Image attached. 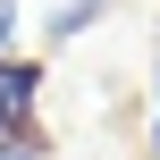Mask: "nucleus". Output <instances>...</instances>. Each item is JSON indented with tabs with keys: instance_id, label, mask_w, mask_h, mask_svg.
I'll list each match as a JSON object with an SVG mask.
<instances>
[{
	"instance_id": "obj_1",
	"label": "nucleus",
	"mask_w": 160,
	"mask_h": 160,
	"mask_svg": "<svg viewBox=\"0 0 160 160\" xmlns=\"http://www.w3.org/2000/svg\"><path fill=\"white\" fill-rule=\"evenodd\" d=\"M42 101V59H0V135H25Z\"/></svg>"
},
{
	"instance_id": "obj_2",
	"label": "nucleus",
	"mask_w": 160,
	"mask_h": 160,
	"mask_svg": "<svg viewBox=\"0 0 160 160\" xmlns=\"http://www.w3.org/2000/svg\"><path fill=\"white\" fill-rule=\"evenodd\" d=\"M101 8H110V0H59V8L42 17V34H51V42H84V34L101 25Z\"/></svg>"
},
{
	"instance_id": "obj_3",
	"label": "nucleus",
	"mask_w": 160,
	"mask_h": 160,
	"mask_svg": "<svg viewBox=\"0 0 160 160\" xmlns=\"http://www.w3.org/2000/svg\"><path fill=\"white\" fill-rule=\"evenodd\" d=\"M17 42H25V8L0 0V59H17Z\"/></svg>"
},
{
	"instance_id": "obj_4",
	"label": "nucleus",
	"mask_w": 160,
	"mask_h": 160,
	"mask_svg": "<svg viewBox=\"0 0 160 160\" xmlns=\"http://www.w3.org/2000/svg\"><path fill=\"white\" fill-rule=\"evenodd\" d=\"M0 160H51V152H42V135L25 127V135H0Z\"/></svg>"
},
{
	"instance_id": "obj_5",
	"label": "nucleus",
	"mask_w": 160,
	"mask_h": 160,
	"mask_svg": "<svg viewBox=\"0 0 160 160\" xmlns=\"http://www.w3.org/2000/svg\"><path fill=\"white\" fill-rule=\"evenodd\" d=\"M152 160H160V59H152Z\"/></svg>"
}]
</instances>
